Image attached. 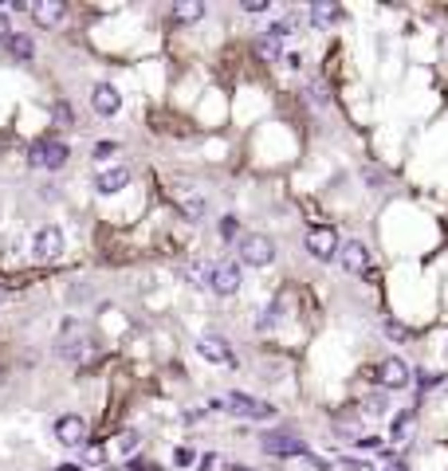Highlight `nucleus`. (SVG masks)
<instances>
[{
  "label": "nucleus",
  "instance_id": "f257e3e1",
  "mask_svg": "<svg viewBox=\"0 0 448 471\" xmlns=\"http://www.w3.org/2000/svg\"><path fill=\"white\" fill-rule=\"evenodd\" d=\"M55 353H60L63 362H71V365H87L98 353V346H95V338H91V334L75 322V318H67V322H63V334H60Z\"/></svg>",
  "mask_w": 448,
  "mask_h": 471
},
{
  "label": "nucleus",
  "instance_id": "f03ea898",
  "mask_svg": "<svg viewBox=\"0 0 448 471\" xmlns=\"http://www.w3.org/2000/svg\"><path fill=\"white\" fill-rule=\"evenodd\" d=\"M213 409L236 412V416H248V421H276V405L256 400V397H248V393H224L220 400H213Z\"/></svg>",
  "mask_w": 448,
  "mask_h": 471
},
{
  "label": "nucleus",
  "instance_id": "7ed1b4c3",
  "mask_svg": "<svg viewBox=\"0 0 448 471\" xmlns=\"http://www.w3.org/2000/svg\"><path fill=\"white\" fill-rule=\"evenodd\" d=\"M67 157H71L67 142H55V138H36V142H32V149H28V165H32V169H63V165H67Z\"/></svg>",
  "mask_w": 448,
  "mask_h": 471
},
{
  "label": "nucleus",
  "instance_id": "20e7f679",
  "mask_svg": "<svg viewBox=\"0 0 448 471\" xmlns=\"http://www.w3.org/2000/svg\"><path fill=\"white\" fill-rule=\"evenodd\" d=\"M339 232L330 228V224H319V228L307 232V255L319 259V264H330V259H339Z\"/></svg>",
  "mask_w": 448,
  "mask_h": 471
},
{
  "label": "nucleus",
  "instance_id": "39448f33",
  "mask_svg": "<svg viewBox=\"0 0 448 471\" xmlns=\"http://www.w3.org/2000/svg\"><path fill=\"white\" fill-rule=\"evenodd\" d=\"M271 259H276V243L267 240L264 232H248V236H240V264L267 267Z\"/></svg>",
  "mask_w": 448,
  "mask_h": 471
},
{
  "label": "nucleus",
  "instance_id": "423d86ee",
  "mask_svg": "<svg viewBox=\"0 0 448 471\" xmlns=\"http://www.w3.org/2000/svg\"><path fill=\"white\" fill-rule=\"evenodd\" d=\"M208 287L217 290V295H236V290H240V264H236V259H220V264H213Z\"/></svg>",
  "mask_w": 448,
  "mask_h": 471
},
{
  "label": "nucleus",
  "instance_id": "0eeeda50",
  "mask_svg": "<svg viewBox=\"0 0 448 471\" xmlns=\"http://www.w3.org/2000/svg\"><path fill=\"white\" fill-rule=\"evenodd\" d=\"M60 252H63V232L55 228V224H48V228H39L36 236H32V255L36 259H60Z\"/></svg>",
  "mask_w": 448,
  "mask_h": 471
},
{
  "label": "nucleus",
  "instance_id": "6e6552de",
  "mask_svg": "<svg viewBox=\"0 0 448 471\" xmlns=\"http://www.w3.org/2000/svg\"><path fill=\"white\" fill-rule=\"evenodd\" d=\"M55 440H60L63 447H83L87 444V421L75 416V412L60 416V421H55Z\"/></svg>",
  "mask_w": 448,
  "mask_h": 471
},
{
  "label": "nucleus",
  "instance_id": "1a4fd4ad",
  "mask_svg": "<svg viewBox=\"0 0 448 471\" xmlns=\"http://www.w3.org/2000/svg\"><path fill=\"white\" fill-rule=\"evenodd\" d=\"M260 444H264L267 456H307V440L287 436V432H267Z\"/></svg>",
  "mask_w": 448,
  "mask_h": 471
},
{
  "label": "nucleus",
  "instance_id": "9d476101",
  "mask_svg": "<svg viewBox=\"0 0 448 471\" xmlns=\"http://www.w3.org/2000/svg\"><path fill=\"white\" fill-rule=\"evenodd\" d=\"M339 264H342V271H350V275H362L366 267H370V252H366V243H362V240L342 243V248H339Z\"/></svg>",
  "mask_w": 448,
  "mask_h": 471
},
{
  "label": "nucleus",
  "instance_id": "9b49d317",
  "mask_svg": "<svg viewBox=\"0 0 448 471\" xmlns=\"http://www.w3.org/2000/svg\"><path fill=\"white\" fill-rule=\"evenodd\" d=\"M91 107H95V114H102V118H114V114L122 110V95L110 83H95V91H91Z\"/></svg>",
  "mask_w": 448,
  "mask_h": 471
},
{
  "label": "nucleus",
  "instance_id": "f8f14e48",
  "mask_svg": "<svg viewBox=\"0 0 448 471\" xmlns=\"http://www.w3.org/2000/svg\"><path fill=\"white\" fill-rule=\"evenodd\" d=\"M377 381H382L389 393H397V389L409 385V365L401 362V358H386V362H382V369H377Z\"/></svg>",
  "mask_w": 448,
  "mask_h": 471
},
{
  "label": "nucleus",
  "instance_id": "ddd939ff",
  "mask_svg": "<svg viewBox=\"0 0 448 471\" xmlns=\"http://www.w3.org/2000/svg\"><path fill=\"white\" fill-rule=\"evenodd\" d=\"M197 353H201L205 362H213V365H232V350H229V342L220 338V334H205V338L197 342Z\"/></svg>",
  "mask_w": 448,
  "mask_h": 471
},
{
  "label": "nucleus",
  "instance_id": "4468645a",
  "mask_svg": "<svg viewBox=\"0 0 448 471\" xmlns=\"http://www.w3.org/2000/svg\"><path fill=\"white\" fill-rule=\"evenodd\" d=\"M63 16H67V4H63V0H36V4H32V20H36L39 28L63 24Z\"/></svg>",
  "mask_w": 448,
  "mask_h": 471
},
{
  "label": "nucleus",
  "instance_id": "2eb2a0df",
  "mask_svg": "<svg viewBox=\"0 0 448 471\" xmlns=\"http://www.w3.org/2000/svg\"><path fill=\"white\" fill-rule=\"evenodd\" d=\"M4 51H8L12 63H32L36 59V39L28 36V32H12V39L4 44Z\"/></svg>",
  "mask_w": 448,
  "mask_h": 471
},
{
  "label": "nucleus",
  "instance_id": "dca6fc26",
  "mask_svg": "<svg viewBox=\"0 0 448 471\" xmlns=\"http://www.w3.org/2000/svg\"><path fill=\"white\" fill-rule=\"evenodd\" d=\"M126 185H130V169H126V165H114V169H102L95 177V189L102 196H110V193H118V189H126Z\"/></svg>",
  "mask_w": 448,
  "mask_h": 471
},
{
  "label": "nucleus",
  "instance_id": "f3484780",
  "mask_svg": "<svg viewBox=\"0 0 448 471\" xmlns=\"http://www.w3.org/2000/svg\"><path fill=\"white\" fill-rule=\"evenodd\" d=\"M311 20H315L319 28H323V24H339L342 8H339V4H330V0H315V4H311Z\"/></svg>",
  "mask_w": 448,
  "mask_h": 471
},
{
  "label": "nucleus",
  "instance_id": "a211bd4d",
  "mask_svg": "<svg viewBox=\"0 0 448 471\" xmlns=\"http://www.w3.org/2000/svg\"><path fill=\"white\" fill-rule=\"evenodd\" d=\"M256 55L264 63H283V48H279V39L276 36H256Z\"/></svg>",
  "mask_w": 448,
  "mask_h": 471
},
{
  "label": "nucleus",
  "instance_id": "6ab92c4d",
  "mask_svg": "<svg viewBox=\"0 0 448 471\" xmlns=\"http://www.w3.org/2000/svg\"><path fill=\"white\" fill-rule=\"evenodd\" d=\"M299 28H303V16H299V12H287V16H279L276 24L267 28V36H276V39H287V36H295Z\"/></svg>",
  "mask_w": 448,
  "mask_h": 471
},
{
  "label": "nucleus",
  "instance_id": "aec40b11",
  "mask_svg": "<svg viewBox=\"0 0 448 471\" xmlns=\"http://www.w3.org/2000/svg\"><path fill=\"white\" fill-rule=\"evenodd\" d=\"M303 98H307V107L311 110H327L330 107V91H327V83H319V79L303 86Z\"/></svg>",
  "mask_w": 448,
  "mask_h": 471
},
{
  "label": "nucleus",
  "instance_id": "412c9836",
  "mask_svg": "<svg viewBox=\"0 0 448 471\" xmlns=\"http://www.w3.org/2000/svg\"><path fill=\"white\" fill-rule=\"evenodd\" d=\"M181 212H185V220H205V212H208V205H205V196L201 193H193V196H181Z\"/></svg>",
  "mask_w": 448,
  "mask_h": 471
},
{
  "label": "nucleus",
  "instance_id": "4be33fe9",
  "mask_svg": "<svg viewBox=\"0 0 448 471\" xmlns=\"http://www.w3.org/2000/svg\"><path fill=\"white\" fill-rule=\"evenodd\" d=\"M173 16L185 20V24H189V20H201V16H205V4H201V0H181V4L173 8Z\"/></svg>",
  "mask_w": 448,
  "mask_h": 471
},
{
  "label": "nucleus",
  "instance_id": "5701e85b",
  "mask_svg": "<svg viewBox=\"0 0 448 471\" xmlns=\"http://www.w3.org/2000/svg\"><path fill=\"white\" fill-rule=\"evenodd\" d=\"M185 279H189L193 287H208V279H213V264H201V259H197V264L185 271Z\"/></svg>",
  "mask_w": 448,
  "mask_h": 471
},
{
  "label": "nucleus",
  "instance_id": "b1692460",
  "mask_svg": "<svg viewBox=\"0 0 448 471\" xmlns=\"http://www.w3.org/2000/svg\"><path fill=\"white\" fill-rule=\"evenodd\" d=\"M386 409H389V397H386V393H370V397L362 400V412H366V416H386Z\"/></svg>",
  "mask_w": 448,
  "mask_h": 471
},
{
  "label": "nucleus",
  "instance_id": "393cba45",
  "mask_svg": "<svg viewBox=\"0 0 448 471\" xmlns=\"http://www.w3.org/2000/svg\"><path fill=\"white\" fill-rule=\"evenodd\" d=\"M382 326H386V334H389V338H393V342H405V338H413V330H409V326H401L397 318H386Z\"/></svg>",
  "mask_w": 448,
  "mask_h": 471
},
{
  "label": "nucleus",
  "instance_id": "a878e982",
  "mask_svg": "<svg viewBox=\"0 0 448 471\" xmlns=\"http://www.w3.org/2000/svg\"><path fill=\"white\" fill-rule=\"evenodd\" d=\"M217 232H220V240H224V243L236 240V232H240V220H236V216H224V220L217 224Z\"/></svg>",
  "mask_w": 448,
  "mask_h": 471
},
{
  "label": "nucleus",
  "instance_id": "bb28decb",
  "mask_svg": "<svg viewBox=\"0 0 448 471\" xmlns=\"http://www.w3.org/2000/svg\"><path fill=\"white\" fill-rule=\"evenodd\" d=\"M51 114H55V126H71V122H75V110L67 107V102H55Z\"/></svg>",
  "mask_w": 448,
  "mask_h": 471
},
{
  "label": "nucleus",
  "instance_id": "cd10ccee",
  "mask_svg": "<svg viewBox=\"0 0 448 471\" xmlns=\"http://www.w3.org/2000/svg\"><path fill=\"white\" fill-rule=\"evenodd\" d=\"M409 424H413V409H405V412H401V416H397V421H393V436H397V440H401Z\"/></svg>",
  "mask_w": 448,
  "mask_h": 471
},
{
  "label": "nucleus",
  "instance_id": "c85d7f7f",
  "mask_svg": "<svg viewBox=\"0 0 448 471\" xmlns=\"http://www.w3.org/2000/svg\"><path fill=\"white\" fill-rule=\"evenodd\" d=\"M417 385H421V389H436V385H440V373H433V369H424V373L417 377Z\"/></svg>",
  "mask_w": 448,
  "mask_h": 471
},
{
  "label": "nucleus",
  "instance_id": "c756f323",
  "mask_svg": "<svg viewBox=\"0 0 448 471\" xmlns=\"http://www.w3.org/2000/svg\"><path fill=\"white\" fill-rule=\"evenodd\" d=\"M95 157H110V154H118V142H95V149H91Z\"/></svg>",
  "mask_w": 448,
  "mask_h": 471
},
{
  "label": "nucleus",
  "instance_id": "7c9ffc66",
  "mask_svg": "<svg viewBox=\"0 0 448 471\" xmlns=\"http://www.w3.org/2000/svg\"><path fill=\"white\" fill-rule=\"evenodd\" d=\"M12 39V20H8V12H0V44H8Z\"/></svg>",
  "mask_w": 448,
  "mask_h": 471
},
{
  "label": "nucleus",
  "instance_id": "2f4dec72",
  "mask_svg": "<svg viewBox=\"0 0 448 471\" xmlns=\"http://www.w3.org/2000/svg\"><path fill=\"white\" fill-rule=\"evenodd\" d=\"M173 463H177V468H189V463H193V452H189V447H177V452H173Z\"/></svg>",
  "mask_w": 448,
  "mask_h": 471
},
{
  "label": "nucleus",
  "instance_id": "473e14b6",
  "mask_svg": "<svg viewBox=\"0 0 448 471\" xmlns=\"http://www.w3.org/2000/svg\"><path fill=\"white\" fill-rule=\"evenodd\" d=\"M118 444H122V452H138V432H126V436H118Z\"/></svg>",
  "mask_w": 448,
  "mask_h": 471
},
{
  "label": "nucleus",
  "instance_id": "72a5a7b5",
  "mask_svg": "<svg viewBox=\"0 0 448 471\" xmlns=\"http://www.w3.org/2000/svg\"><path fill=\"white\" fill-rule=\"evenodd\" d=\"M244 12H267V0H240Z\"/></svg>",
  "mask_w": 448,
  "mask_h": 471
},
{
  "label": "nucleus",
  "instance_id": "f704fd0d",
  "mask_svg": "<svg viewBox=\"0 0 448 471\" xmlns=\"http://www.w3.org/2000/svg\"><path fill=\"white\" fill-rule=\"evenodd\" d=\"M366 181L374 185V189H382V185H386V173H382V169H366Z\"/></svg>",
  "mask_w": 448,
  "mask_h": 471
},
{
  "label": "nucleus",
  "instance_id": "c9c22d12",
  "mask_svg": "<svg viewBox=\"0 0 448 471\" xmlns=\"http://www.w3.org/2000/svg\"><path fill=\"white\" fill-rule=\"evenodd\" d=\"M346 471H374V468H370V463H362V459H350V456H346Z\"/></svg>",
  "mask_w": 448,
  "mask_h": 471
},
{
  "label": "nucleus",
  "instance_id": "e433bc0d",
  "mask_svg": "<svg viewBox=\"0 0 448 471\" xmlns=\"http://www.w3.org/2000/svg\"><path fill=\"white\" fill-rule=\"evenodd\" d=\"M358 444H362V447H382V436H362Z\"/></svg>",
  "mask_w": 448,
  "mask_h": 471
},
{
  "label": "nucleus",
  "instance_id": "4c0bfd02",
  "mask_svg": "<svg viewBox=\"0 0 448 471\" xmlns=\"http://www.w3.org/2000/svg\"><path fill=\"white\" fill-rule=\"evenodd\" d=\"M201 471H213V456H205V459H201Z\"/></svg>",
  "mask_w": 448,
  "mask_h": 471
},
{
  "label": "nucleus",
  "instance_id": "58836bf2",
  "mask_svg": "<svg viewBox=\"0 0 448 471\" xmlns=\"http://www.w3.org/2000/svg\"><path fill=\"white\" fill-rule=\"evenodd\" d=\"M55 471H79V468H75V463H60Z\"/></svg>",
  "mask_w": 448,
  "mask_h": 471
},
{
  "label": "nucleus",
  "instance_id": "ea45409f",
  "mask_svg": "<svg viewBox=\"0 0 448 471\" xmlns=\"http://www.w3.org/2000/svg\"><path fill=\"white\" fill-rule=\"evenodd\" d=\"M389 471H409V468H405V463H389Z\"/></svg>",
  "mask_w": 448,
  "mask_h": 471
},
{
  "label": "nucleus",
  "instance_id": "a19ab883",
  "mask_svg": "<svg viewBox=\"0 0 448 471\" xmlns=\"http://www.w3.org/2000/svg\"><path fill=\"white\" fill-rule=\"evenodd\" d=\"M229 471H248V468H244V463H232V468Z\"/></svg>",
  "mask_w": 448,
  "mask_h": 471
},
{
  "label": "nucleus",
  "instance_id": "79ce46f5",
  "mask_svg": "<svg viewBox=\"0 0 448 471\" xmlns=\"http://www.w3.org/2000/svg\"><path fill=\"white\" fill-rule=\"evenodd\" d=\"M0 306H4V290H0Z\"/></svg>",
  "mask_w": 448,
  "mask_h": 471
},
{
  "label": "nucleus",
  "instance_id": "37998d69",
  "mask_svg": "<svg viewBox=\"0 0 448 471\" xmlns=\"http://www.w3.org/2000/svg\"><path fill=\"white\" fill-rule=\"evenodd\" d=\"M0 377H4V369H0Z\"/></svg>",
  "mask_w": 448,
  "mask_h": 471
}]
</instances>
